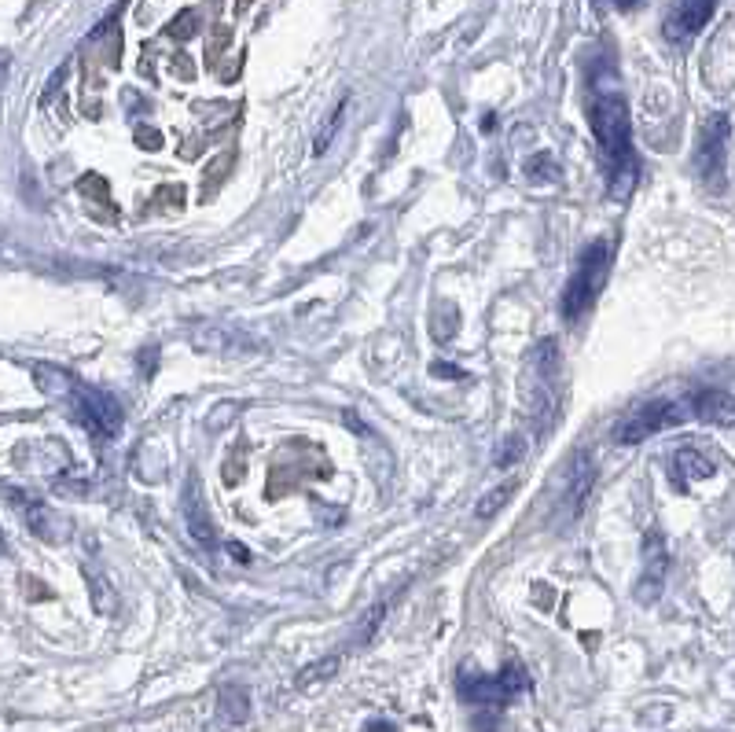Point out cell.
Listing matches in <instances>:
<instances>
[{
	"mask_svg": "<svg viewBox=\"0 0 735 732\" xmlns=\"http://www.w3.org/2000/svg\"><path fill=\"white\" fill-rule=\"evenodd\" d=\"M170 70H177V78H184V81L195 78V67H192V59H188V52H177V56L170 59Z\"/></svg>",
	"mask_w": 735,
	"mask_h": 732,
	"instance_id": "603a6c76",
	"label": "cell"
},
{
	"mask_svg": "<svg viewBox=\"0 0 735 732\" xmlns=\"http://www.w3.org/2000/svg\"><path fill=\"white\" fill-rule=\"evenodd\" d=\"M430 372H434V376H449V379H464V372H460V368H453V365H441V361H434V365H430Z\"/></svg>",
	"mask_w": 735,
	"mask_h": 732,
	"instance_id": "484cf974",
	"label": "cell"
},
{
	"mask_svg": "<svg viewBox=\"0 0 735 732\" xmlns=\"http://www.w3.org/2000/svg\"><path fill=\"white\" fill-rule=\"evenodd\" d=\"M688 401H691V416H695V420L724 427V431H735V398L728 390L702 387V390H695V394H688Z\"/></svg>",
	"mask_w": 735,
	"mask_h": 732,
	"instance_id": "9c48e42d",
	"label": "cell"
},
{
	"mask_svg": "<svg viewBox=\"0 0 735 732\" xmlns=\"http://www.w3.org/2000/svg\"><path fill=\"white\" fill-rule=\"evenodd\" d=\"M217 710H221V718L232 721V725H243L250 714V699H247V688L243 685H225L221 688V696H217Z\"/></svg>",
	"mask_w": 735,
	"mask_h": 732,
	"instance_id": "7c38bea8",
	"label": "cell"
},
{
	"mask_svg": "<svg viewBox=\"0 0 735 732\" xmlns=\"http://www.w3.org/2000/svg\"><path fill=\"white\" fill-rule=\"evenodd\" d=\"M728 137H732V122L728 115H710L699 129V148H695V170L710 192L724 188V166H728Z\"/></svg>",
	"mask_w": 735,
	"mask_h": 732,
	"instance_id": "8992f818",
	"label": "cell"
},
{
	"mask_svg": "<svg viewBox=\"0 0 735 732\" xmlns=\"http://www.w3.org/2000/svg\"><path fill=\"white\" fill-rule=\"evenodd\" d=\"M364 732H397V729H394V721H379V718H372V721H368V725H364Z\"/></svg>",
	"mask_w": 735,
	"mask_h": 732,
	"instance_id": "4316f807",
	"label": "cell"
},
{
	"mask_svg": "<svg viewBox=\"0 0 735 732\" xmlns=\"http://www.w3.org/2000/svg\"><path fill=\"white\" fill-rule=\"evenodd\" d=\"M511 493H515V486H511V482H504V486H500V490L486 493V497H482V501H478L475 515H478V519H489V515H493V512H500V508H504V504L511 501Z\"/></svg>",
	"mask_w": 735,
	"mask_h": 732,
	"instance_id": "d6986e66",
	"label": "cell"
},
{
	"mask_svg": "<svg viewBox=\"0 0 735 732\" xmlns=\"http://www.w3.org/2000/svg\"><path fill=\"white\" fill-rule=\"evenodd\" d=\"M585 115L592 137L600 144V159L607 166V192L614 199H629L640 181V162L633 151V126H629V103H625L618 78L596 74L588 85Z\"/></svg>",
	"mask_w": 735,
	"mask_h": 732,
	"instance_id": "6da1fadb",
	"label": "cell"
},
{
	"mask_svg": "<svg viewBox=\"0 0 735 732\" xmlns=\"http://www.w3.org/2000/svg\"><path fill=\"white\" fill-rule=\"evenodd\" d=\"M383 615H386V604H375L372 611H368V615H364L361 644H364V641H372V633H375V626H379V622H383Z\"/></svg>",
	"mask_w": 735,
	"mask_h": 732,
	"instance_id": "7402d4cb",
	"label": "cell"
},
{
	"mask_svg": "<svg viewBox=\"0 0 735 732\" xmlns=\"http://www.w3.org/2000/svg\"><path fill=\"white\" fill-rule=\"evenodd\" d=\"M151 206H170V210H184V184H162L159 192L151 195Z\"/></svg>",
	"mask_w": 735,
	"mask_h": 732,
	"instance_id": "ffe728a7",
	"label": "cell"
},
{
	"mask_svg": "<svg viewBox=\"0 0 735 732\" xmlns=\"http://www.w3.org/2000/svg\"><path fill=\"white\" fill-rule=\"evenodd\" d=\"M717 4H721V0H677L673 12L666 15V37L669 41H677V45L691 41L702 26L710 23V15L717 12Z\"/></svg>",
	"mask_w": 735,
	"mask_h": 732,
	"instance_id": "ba28073f",
	"label": "cell"
},
{
	"mask_svg": "<svg viewBox=\"0 0 735 732\" xmlns=\"http://www.w3.org/2000/svg\"><path fill=\"white\" fill-rule=\"evenodd\" d=\"M78 192L85 203H92V218L96 221H118V206L111 199V184L100 173H85L78 181Z\"/></svg>",
	"mask_w": 735,
	"mask_h": 732,
	"instance_id": "8fae6325",
	"label": "cell"
},
{
	"mask_svg": "<svg viewBox=\"0 0 735 732\" xmlns=\"http://www.w3.org/2000/svg\"><path fill=\"white\" fill-rule=\"evenodd\" d=\"M460 696L478 707H504L508 699L530 688V677L519 663H508L500 674H475V670H460Z\"/></svg>",
	"mask_w": 735,
	"mask_h": 732,
	"instance_id": "5b68a950",
	"label": "cell"
},
{
	"mask_svg": "<svg viewBox=\"0 0 735 732\" xmlns=\"http://www.w3.org/2000/svg\"><path fill=\"white\" fill-rule=\"evenodd\" d=\"M184 519H188L192 538L199 541V545H206V549H214L217 530H214V519H210V512H206V501H203V493H199V482H195V475H188V482H184Z\"/></svg>",
	"mask_w": 735,
	"mask_h": 732,
	"instance_id": "30bf717a",
	"label": "cell"
},
{
	"mask_svg": "<svg viewBox=\"0 0 735 732\" xmlns=\"http://www.w3.org/2000/svg\"><path fill=\"white\" fill-rule=\"evenodd\" d=\"M607 276H611V243L607 240L588 243L574 276L566 280L563 298H559V309H563L566 321L585 317L588 309H592V302L600 298V291L607 287Z\"/></svg>",
	"mask_w": 735,
	"mask_h": 732,
	"instance_id": "7a4b0ae2",
	"label": "cell"
},
{
	"mask_svg": "<svg viewBox=\"0 0 735 732\" xmlns=\"http://www.w3.org/2000/svg\"><path fill=\"white\" fill-rule=\"evenodd\" d=\"M339 655H328V659H317L313 666H306L302 674H298V685L309 688V685H317V681H331V677L339 674Z\"/></svg>",
	"mask_w": 735,
	"mask_h": 732,
	"instance_id": "e0dca14e",
	"label": "cell"
},
{
	"mask_svg": "<svg viewBox=\"0 0 735 732\" xmlns=\"http://www.w3.org/2000/svg\"><path fill=\"white\" fill-rule=\"evenodd\" d=\"M519 453H522L519 438H508V449H504V453H500V457H497V464H511V460L519 457Z\"/></svg>",
	"mask_w": 735,
	"mask_h": 732,
	"instance_id": "d4e9b609",
	"label": "cell"
},
{
	"mask_svg": "<svg viewBox=\"0 0 735 732\" xmlns=\"http://www.w3.org/2000/svg\"><path fill=\"white\" fill-rule=\"evenodd\" d=\"M228 41H232V34H228V26H217V34H214V41H210V52H206V59L214 63V59L221 56V48H225Z\"/></svg>",
	"mask_w": 735,
	"mask_h": 732,
	"instance_id": "cb8c5ba5",
	"label": "cell"
},
{
	"mask_svg": "<svg viewBox=\"0 0 735 732\" xmlns=\"http://www.w3.org/2000/svg\"><path fill=\"white\" fill-rule=\"evenodd\" d=\"M52 398H67L74 420H78L81 427H89L96 438H114L125 424L122 405H118L111 394H103L100 387H89V383H78L74 376L67 379V387L52 390Z\"/></svg>",
	"mask_w": 735,
	"mask_h": 732,
	"instance_id": "3957f363",
	"label": "cell"
},
{
	"mask_svg": "<svg viewBox=\"0 0 735 732\" xmlns=\"http://www.w3.org/2000/svg\"><path fill=\"white\" fill-rule=\"evenodd\" d=\"M250 4H254V0H239V4H236V12H247Z\"/></svg>",
	"mask_w": 735,
	"mask_h": 732,
	"instance_id": "f546056e",
	"label": "cell"
},
{
	"mask_svg": "<svg viewBox=\"0 0 735 732\" xmlns=\"http://www.w3.org/2000/svg\"><path fill=\"white\" fill-rule=\"evenodd\" d=\"M228 552H232V556H239V560H247V549H243V545H228Z\"/></svg>",
	"mask_w": 735,
	"mask_h": 732,
	"instance_id": "83f0119b",
	"label": "cell"
},
{
	"mask_svg": "<svg viewBox=\"0 0 735 732\" xmlns=\"http://www.w3.org/2000/svg\"><path fill=\"white\" fill-rule=\"evenodd\" d=\"M526 177L537 184H548V181H559L563 170H559V162H555L552 151H537V155L526 159Z\"/></svg>",
	"mask_w": 735,
	"mask_h": 732,
	"instance_id": "5bb4252c",
	"label": "cell"
},
{
	"mask_svg": "<svg viewBox=\"0 0 735 732\" xmlns=\"http://www.w3.org/2000/svg\"><path fill=\"white\" fill-rule=\"evenodd\" d=\"M666 574H669V549L662 534L658 530H647L644 538V574H640V582H636V600L640 604H655L658 593H662V585H666Z\"/></svg>",
	"mask_w": 735,
	"mask_h": 732,
	"instance_id": "52a82bcc",
	"label": "cell"
},
{
	"mask_svg": "<svg viewBox=\"0 0 735 732\" xmlns=\"http://www.w3.org/2000/svg\"><path fill=\"white\" fill-rule=\"evenodd\" d=\"M136 137V144H140V148H147V151H162V133L159 129H151V126H140L133 133Z\"/></svg>",
	"mask_w": 735,
	"mask_h": 732,
	"instance_id": "44dd1931",
	"label": "cell"
},
{
	"mask_svg": "<svg viewBox=\"0 0 735 732\" xmlns=\"http://www.w3.org/2000/svg\"><path fill=\"white\" fill-rule=\"evenodd\" d=\"M346 107H350V100H339V107L328 115V122H324V129H320L317 137H313V155H328L331 148V140L339 137V129H342V118H346Z\"/></svg>",
	"mask_w": 735,
	"mask_h": 732,
	"instance_id": "9a60e30c",
	"label": "cell"
},
{
	"mask_svg": "<svg viewBox=\"0 0 735 732\" xmlns=\"http://www.w3.org/2000/svg\"><path fill=\"white\" fill-rule=\"evenodd\" d=\"M232 151H225V155H217L214 162H210V166H206V173H203V181H206V188H203V199H210V195L217 192V188H221V181H225V173L232 170Z\"/></svg>",
	"mask_w": 735,
	"mask_h": 732,
	"instance_id": "ac0fdd59",
	"label": "cell"
},
{
	"mask_svg": "<svg viewBox=\"0 0 735 732\" xmlns=\"http://www.w3.org/2000/svg\"><path fill=\"white\" fill-rule=\"evenodd\" d=\"M195 34H199V12L195 8L177 12L170 19V26H166V37H173V41H192Z\"/></svg>",
	"mask_w": 735,
	"mask_h": 732,
	"instance_id": "2e32d148",
	"label": "cell"
},
{
	"mask_svg": "<svg viewBox=\"0 0 735 732\" xmlns=\"http://www.w3.org/2000/svg\"><path fill=\"white\" fill-rule=\"evenodd\" d=\"M691 420V401L688 398H655L633 409L625 416L622 424L614 427V442L618 446H640L644 438L666 431V427H677Z\"/></svg>",
	"mask_w": 735,
	"mask_h": 732,
	"instance_id": "277c9868",
	"label": "cell"
},
{
	"mask_svg": "<svg viewBox=\"0 0 735 732\" xmlns=\"http://www.w3.org/2000/svg\"><path fill=\"white\" fill-rule=\"evenodd\" d=\"M636 0H614V8H633Z\"/></svg>",
	"mask_w": 735,
	"mask_h": 732,
	"instance_id": "f1b7e54d",
	"label": "cell"
},
{
	"mask_svg": "<svg viewBox=\"0 0 735 732\" xmlns=\"http://www.w3.org/2000/svg\"><path fill=\"white\" fill-rule=\"evenodd\" d=\"M673 464H677V475H684V479H713V460L702 457L699 449H677V457H673Z\"/></svg>",
	"mask_w": 735,
	"mask_h": 732,
	"instance_id": "4fadbf2b",
	"label": "cell"
}]
</instances>
